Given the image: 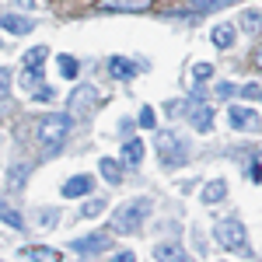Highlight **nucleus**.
I'll list each match as a JSON object with an SVG mask.
<instances>
[{"mask_svg":"<svg viewBox=\"0 0 262 262\" xmlns=\"http://www.w3.org/2000/svg\"><path fill=\"white\" fill-rule=\"evenodd\" d=\"M255 67H259V70H262V46H259V49H255Z\"/></svg>","mask_w":262,"mask_h":262,"instance_id":"2f4dec72","label":"nucleus"},{"mask_svg":"<svg viewBox=\"0 0 262 262\" xmlns=\"http://www.w3.org/2000/svg\"><path fill=\"white\" fill-rule=\"evenodd\" d=\"M21 84H25V88H35V84H39V70H35V67H28V70L21 74Z\"/></svg>","mask_w":262,"mask_h":262,"instance_id":"a878e982","label":"nucleus"},{"mask_svg":"<svg viewBox=\"0 0 262 262\" xmlns=\"http://www.w3.org/2000/svg\"><path fill=\"white\" fill-rule=\"evenodd\" d=\"M185 255V248H179V245H158L154 248V259H182Z\"/></svg>","mask_w":262,"mask_h":262,"instance_id":"4be33fe9","label":"nucleus"},{"mask_svg":"<svg viewBox=\"0 0 262 262\" xmlns=\"http://www.w3.org/2000/svg\"><path fill=\"white\" fill-rule=\"evenodd\" d=\"M224 4H234V0H192L196 11H217V7H224Z\"/></svg>","mask_w":262,"mask_h":262,"instance_id":"393cba45","label":"nucleus"},{"mask_svg":"<svg viewBox=\"0 0 262 262\" xmlns=\"http://www.w3.org/2000/svg\"><path fill=\"white\" fill-rule=\"evenodd\" d=\"M192 74H196V81H206V77L213 74V67H210V63H196V67H192Z\"/></svg>","mask_w":262,"mask_h":262,"instance_id":"bb28decb","label":"nucleus"},{"mask_svg":"<svg viewBox=\"0 0 262 262\" xmlns=\"http://www.w3.org/2000/svg\"><path fill=\"white\" fill-rule=\"evenodd\" d=\"M101 175H105V182H112V185H119L122 182V164L119 161H112V158H101Z\"/></svg>","mask_w":262,"mask_h":262,"instance_id":"f3484780","label":"nucleus"},{"mask_svg":"<svg viewBox=\"0 0 262 262\" xmlns=\"http://www.w3.org/2000/svg\"><path fill=\"white\" fill-rule=\"evenodd\" d=\"M7 88H11V74L0 67V95H7Z\"/></svg>","mask_w":262,"mask_h":262,"instance_id":"c85d7f7f","label":"nucleus"},{"mask_svg":"<svg viewBox=\"0 0 262 262\" xmlns=\"http://www.w3.org/2000/svg\"><path fill=\"white\" fill-rule=\"evenodd\" d=\"M56 63H60V74L67 77V81H74V77L81 74V63L74 60V56H67V53H60V56H56Z\"/></svg>","mask_w":262,"mask_h":262,"instance_id":"6ab92c4d","label":"nucleus"},{"mask_svg":"<svg viewBox=\"0 0 262 262\" xmlns=\"http://www.w3.org/2000/svg\"><path fill=\"white\" fill-rule=\"evenodd\" d=\"M143 150H147V147H143V140L129 137V140L122 143V161H126V164H140L143 161Z\"/></svg>","mask_w":262,"mask_h":262,"instance_id":"2eb2a0df","label":"nucleus"},{"mask_svg":"<svg viewBox=\"0 0 262 262\" xmlns=\"http://www.w3.org/2000/svg\"><path fill=\"white\" fill-rule=\"evenodd\" d=\"M53 98H56V91H53L49 84H42L39 91H35V101H53Z\"/></svg>","mask_w":262,"mask_h":262,"instance_id":"cd10ccee","label":"nucleus"},{"mask_svg":"<svg viewBox=\"0 0 262 262\" xmlns=\"http://www.w3.org/2000/svg\"><path fill=\"white\" fill-rule=\"evenodd\" d=\"M98 105H101V95L91 88V84L74 88V91H70V98H67V108H70V116H74V119H88Z\"/></svg>","mask_w":262,"mask_h":262,"instance_id":"20e7f679","label":"nucleus"},{"mask_svg":"<svg viewBox=\"0 0 262 262\" xmlns=\"http://www.w3.org/2000/svg\"><path fill=\"white\" fill-rule=\"evenodd\" d=\"M70 248H74L77 255H101V252H108V248H112V234H108V231H91V234L77 238Z\"/></svg>","mask_w":262,"mask_h":262,"instance_id":"423d86ee","label":"nucleus"},{"mask_svg":"<svg viewBox=\"0 0 262 262\" xmlns=\"http://www.w3.org/2000/svg\"><path fill=\"white\" fill-rule=\"evenodd\" d=\"M105 206H108L105 200H88V203H84V210H81V213H84V217H98V213L105 210Z\"/></svg>","mask_w":262,"mask_h":262,"instance_id":"b1692460","label":"nucleus"},{"mask_svg":"<svg viewBox=\"0 0 262 262\" xmlns=\"http://www.w3.org/2000/svg\"><path fill=\"white\" fill-rule=\"evenodd\" d=\"M185 112H189V122H192L200 133H210V129H213V105H206L200 95H192V98L185 101Z\"/></svg>","mask_w":262,"mask_h":262,"instance_id":"39448f33","label":"nucleus"},{"mask_svg":"<svg viewBox=\"0 0 262 262\" xmlns=\"http://www.w3.org/2000/svg\"><path fill=\"white\" fill-rule=\"evenodd\" d=\"M0 25H4L11 35H28V32L35 28V25H32V18H21V14H4V18H0Z\"/></svg>","mask_w":262,"mask_h":262,"instance_id":"9b49d317","label":"nucleus"},{"mask_svg":"<svg viewBox=\"0 0 262 262\" xmlns=\"http://www.w3.org/2000/svg\"><path fill=\"white\" fill-rule=\"evenodd\" d=\"M108 74L119 77V81H129V77L137 74V63L126 60V56H112V60H108Z\"/></svg>","mask_w":262,"mask_h":262,"instance_id":"9d476101","label":"nucleus"},{"mask_svg":"<svg viewBox=\"0 0 262 262\" xmlns=\"http://www.w3.org/2000/svg\"><path fill=\"white\" fill-rule=\"evenodd\" d=\"M70 122H74V116H63V112L46 116V119L39 122V140H42V147H46L49 154H56V150L63 147V140L70 137Z\"/></svg>","mask_w":262,"mask_h":262,"instance_id":"f257e3e1","label":"nucleus"},{"mask_svg":"<svg viewBox=\"0 0 262 262\" xmlns=\"http://www.w3.org/2000/svg\"><path fill=\"white\" fill-rule=\"evenodd\" d=\"M147 206H150L147 200L122 203L119 210L112 213V231H116V234H133V231L143 224V217H147Z\"/></svg>","mask_w":262,"mask_h":262,"instance_id":"f03ea898","label":"nucleus"},{"mask_svg":"<svg viewBox=\"0 0 262 262\" xmlns=\"http://www.w3.org/2000/svg\"><path fill=\"white\" fill-rule=\"evenodd\" d=\"M224 196H227V185H224V179H213L203 185V203L206 206H213V203H221Z\"/></svg>","mask_w":262,"mask_h":262,"instance_id":"4468645a","label":"nucleus"},{"mask_svg":"<svg viewBox=\"0 0 262 262\" xmlns=\"http://www.w3.org/2000/svg\"><path fill=\"white\" fill-rule=\"evenodd\" d=\"M150 0H101L95 11H143Z\"/></svg>","mask_w":262,"mask_h":262,"instance_id":"f8f14e48","label":"nucleus"},{"mask_svg":"<svg viewBox=\"0 0 262 262\" xmlns=\"http://www.w3.org/2000/svg\"><path fill=\"white\" fill-rule=\"evenodd\" d=\"M18 255H21V259H42V262H56V259H60L56 248H21Z\"/></svg>","mask_w":262,"mask_h":262,"instance_id":"a211bd4d","label":"nucleus"},{"mask_svg":"<svg viewBox=\"0 0 262 262\" xmlns=\"http://www.w3.org/2000/svg\"><path fill=\"white\" fill-rule=\"evenodd\" d=\"M213 238L217 245H224L227 252H245L248 255V242H245V224L238 217H227V221L213 224Z\"/></svg>","mask_w":262,"mask_h":262,"instance_id":"7ed1b4c3","label":"nucleus"},{"mask_svg":"<svg viewBox=\"0 0 262 262\" xmlns=\"http://www.w3.org/2000/svg\"><path fill=\"white\" fill-rule=\"evenodd\" d=\"M46 60H49V49H46V46H35V49H28V53L21 56L25 67H35V70H39V63H46Z\"/></svg>","mask_w":262,"mask_h":262,"instance_id":"aec40b11","label":"nucleus"},{"mask_svg":"<svg viewBox=\"0 0 262 262\" xmlns=\"http://www.w3.org/2000/svg\"><path fill=\"white\" fill-rule=\"evenodd\" d=\"M0 49H4V39H0Z\"/></svg>","mask_w":262,"mask_h":262,"instance_id":"473e14b6","label":"nucleus"},{"mask_svg":"<svg viewBox=\"0 0 262 262\" xmlns=\"http://www.w3.org/2000/svg\"><path fill=\"white\" fill-rule=\"evenodd\" d=\"M0 221H4V224H11L14 231H21V227H25V221H21V213H14V210H11V206H7L4 200H0Z\"/></svg>","mask_w":262,"mask_h":262,"instance_id":"412c9836","label":"nucleus"},{"mask_svg":"<svg viewBox=\"0 0 262 262\" xmlns=\"http://www.w3.org/2000/svg\"><path fill=\"white\" fill-rule=\"evenodd\" d=\"M210 39H213L217 49H231V42H234V28H231V25H217V28L210 32Z\"/></svg>","mask_w":262,"mask_h":262,"instance_id":"dca6fc26","label":"nucleus"},{"mask_svg":"<svg viewBox=\"0 0 262 262\" xmlns=\"http://www.w3.org/2000/svg\"><path fill=\"white\" fill-rule=\"evenodd\" d=\"M234 95V84H217V98H231Z\"/></svg>","mask_w":262,"mask_h":262,"instance_id":"c756f323","label":"nucleus"},{"mask_svg":"<svg viewBox=\"0 0 262 262\" xmlns=\"http://www.w3.org/2000/svg\"><path fill=\"white\" fill-rule=\"evenodd\" d=\"M91 189H95V179H88V175H77V179L63 182V196H67V200H74V196H88Z\"/></svg>","mask_w":262,"mask_h":262,"instance_id":"1a4fd4ad","label":"nucleus"},{"mask_svg":"<svg viewBox=\"0 0 262 262\" xmlns=\"http://www.w3.org/2000/svg\"><path fill=\"white\" fill-rule=\"evenodd\" d=\"M0 116H4V108H0Z\"/></svg>","mask_w":262,"mask_h":262,"instance_id":"72a5a7b5","label":"nucleus"},{"mask_svg":"<svg viewBox=\"0 0 262 262\" xmlns=\"http://www.w3.org/2000/svg\"><path fill=\"white\" fill-rule=\"evenodd\" d=\"M242 32H248V35H259L262 32V11L259 7H245L242 11Z\"/></svg>","mask_w":262,"mask_h":262,"instance_id":"ddd939ff","label":"nucleus"},{"mask_svg":"<svg viewBox=\"0 0 262 262\" xmlns=\"http://www.w3.org/2000/svg\"><path fill=\"white\" fill-rule=\"evenodd\" d=\"M227 119H231L234 129H252V133L262 129L259 112H252V108H245V105H231V108H227Z\"/></svg>","mask_w":262,"mask_h":262,"instance_id":"6e6552de","label":"nucleus"},{"mask_svg":"<svg viewBox=\"0 0 262 262\" xmlns=\"http://www.w3.org/2000/svg\"><path fill=\"white\" fill-rule=\"evenodd\" d=\"M137 126H147V129H154V126H158V116H154V108H150V105H143V108H140V122H137Z\"/></svg>","mask_w":262,"mask_h":262,"instance_id":"5701e85b","label":"nucleus"},{"mask_svg":"<svg viewBox=\"0 0 262 262\" xmlns=\"http://www.w3.org/2000/svg\"><path fill=\"white\" fill-rule=\"evenodd\" d=\"M14 7H21V11H32V7H35V0H18Z\"/></svg>","mask_w":262,"mask_h":262,"instance_id":"7c9ffc66","label":"nucleus"},{"mask_svg":"<svg viewBox=\"0 0 262 262\" xmlns=\"http://www.w3.org/2000/svg\"><path fill=\"white\" fill-rule=\"evenodd\" d=\"M154 147H158V150L164 154V161H168V164L182 161V158H185V150H189V147L182 143V137H179V133H168V129H164V133H158Z\"/></svg>","mask_w":262,"mask_h":262,"instance_id":"0eeeda50","label":"nucleus"}]
</instances>
